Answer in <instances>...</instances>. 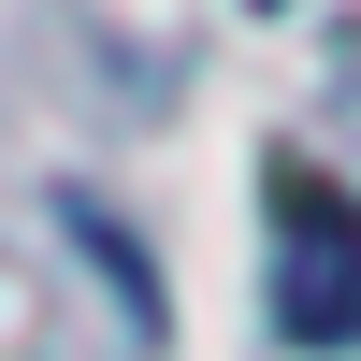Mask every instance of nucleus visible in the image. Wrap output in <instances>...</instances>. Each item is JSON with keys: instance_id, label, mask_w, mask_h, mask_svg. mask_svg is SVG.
<instances>
[{"instance_id": "1", "label": "nucleus", "mask_w": 361, "mask_h": 361, "mask_svg": "<svg viewBox=\"0 0 361 361\" xmlns=\"http://www.w3.org/2000/svg\"><path fill=\"white\" fill-rule=\"evenodd\" d=\"M275 333L361 347V202L318 159H275Z\"/></svg>"}]
</instances>
